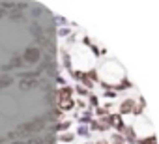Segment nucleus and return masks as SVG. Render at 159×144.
<instances>
[{
  "mask_svg": "<svg viewBox=\"0 0 159 144\" xmlns=\"http://www.w3.org/2000/svg\"><path fill=\"white\" fill-rule=\"evenodd\" d=\"M56 96H58V99H67V97H71V88L69 86H64V88H60L56 92Z\"/></svg>",
  "mask_w": 159,
  "mask_h": 144,
  "instance_id": "20e7f679",
  "label": "nucleus"
},
{
  "mask_svg": "<svg viewBox=\"0 0 159 144\" xmlns=\"http://www.w3.org/2000/svg\"><path fill=\"white\" fill-rule=\"evenodd\" d=\"M71 138H73L71 133H69V135H62V140H64V142H67V140H71Z\"/></svg>",
  "mask_w": 159,
  "mask_h": 144,
  "instance_id": "f8f14e48",
  "label": "nucleus"
},
{
  "mask_svg": "<svg viewBox=\"0 0 159 144\" xmlns=\"http://www.w3.org/2000/svg\"><path fill=\"white\" fill-rule=\"evenodd\" d=\"M58 107H60V109H64V110L71 109V107H73V101H71V97H67V99H58Z\"/></svg>",
  "mask_w": 159,
  "mask_h": 144,
  "instance_id": "39448f33",
  "label": "nucleus"
},
{
  "mask_svg": "<svg viewBox=\"0 0 159 144\" xmlns=\"http://www.w3.org/2000/svg\"><path fill=\"white\" fill-rule=\"evenodd\" d=\"M92 127H94L96 131H105V129H107V124H103V122H94Z\"/></svg>",
  "mask_w": 159,
  "mask_h": 144,
  "instance_id": "0eeeda50",
  "label": "nucleus"
},
{
  "mask_svg": "<svg viewBox=\"0 0 159 144\" xmlns=\"http://www.w3.org/2000/svg\"><path fill=\"white\" fill-rule=\"evenodd\" d=\"M66 127H69V124H67V122H64V124H60V125H58V129H56V131H64V129H66Z\"/></svg>",
  "mask_w": 159,
  "mask_h": 144,
  "instance_id": "9b49d317",
  "label": "nucleus"
},
{
  "mask_svg": "<svg viewBox=\"0 0 159 144\" xmlns=\"http://www.w3.org/2000/svg\"><path fill=\"white\" fill-rule=\"evenodd\" d=\"M122 133H124V137L129 138L131 142L135 140V131H133V127H122ZM125 138H124V140H125Z\"/></svg>",
  "mask_w": 159,
  "mask_h": 144,
  "instance_id": "423d86ee",
  "label": "nucleus"
},
{
  "mask_svg": "<svg viewBox=\"0 0 159 144\" xmlns=\"http://www.w3.org/2000/svg\"><path fill=\"white\" fill-rule=\"evenodd\" d=\"M36 60H39V49H28L26 54H25V62L34 64Z\"/></svg>",
  "mask_w": 159,
  "mask_h": 144,
  "instance_id": "f257e3e1",
  "label": "nucleus"
},
{
  "mask_svg": "<svg viewBox=\"0 0 159 144\" xmlns=\"http://www.w3.org/2000/svg\"><path fill=\"white\" fill-rule=\"evenodd\" d=\"M139 144H155V137H150V138H146V140H140Z\"/></svg>",
  "mask_w": 159,
  "mask_h": 144,
  "instance_id": "1a4fd4ad",
  "label": "nucleus"
},
{
  "mask_svg": "<svg viewBox=\"0 0 159 144\" xmlns=\"http://www.w3.org/2000/svg\"><path fill=\"white\" fill-rule=\"evenodd\" d=\"M109 124L114 125V127H118V129L124 127V125H122V118H120V114H111V116H109Z\"/></svg>",
  "mask_w": 159,
  "mask_h": 144,
  "instance_id": "7ed1b4c3",
  "label": "nucleus"
},
{
  "mask_svg": "<svg viewBox=\"0 0 159 144\" xmlns=\"http://www.w3.org/2000/svg\"><path fill=\"white\" fill-rule=\"evenodd\" d=\"M135 99H125L124 103H122V107H120V110H122V114H129V112H135Z\"/></svg>",
  "mask_w": 159,
  "mask_h": 144,
  "instance_id": "f03ea898",
  "label": "nucleus"
},
{
  "mask_svg": "<svg viewBox=\"0 0 159 144\" xmlns=\"http://www.w3.org/2000/svg\"><path fill=\"white\" fill-rule=\"evenodd\" d=\"M124 137L122 135H112V144H124Z\"/></svg>",
  "mask_w": 159,
  "mask_h": 144,
  "instance_id": "6e6552de",
  "label": "nucleus"
},
{
  "mask_svg": "<svg viewBox=\"0 0 159 144\" xmlns=\"http://www.w3.org/2000/svg\"><path fill=\"white\" fill-rule=\"evenodd\" d=\"M98 144H107V142H103V140H101V142H98Z\"/></svg>",
  "mask_w": 159,
  "mask_h": 144,
  "instance_id": "ddd939ff",
  "label": "nucleus"
},
{
  "mask_svg": "<svg viewBox=\"0 0 159 144\" xmlns=\"http://www.w3.org/2000/svg\"><path fill=\"white\" fill-rule=\"evenodd\" d=\"M11 84V79H0V86H8Z\"/></svg>",
  "mask_w": 159,
  "mask_h": 144,
  "instance_id": "9d476101",
  "label": "nucleus"
}]
</instances>
